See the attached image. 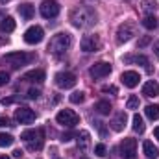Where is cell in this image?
I'll return each instance as SVG.
<instances>
[{
    "label": "cell",
    "mask_w": 159,
    "mask_h": 159,
    "mask_svg": "<svg viewBox=\"0 0 159 159\" xmlns=\"http://www.w3.org/2000/svg\"><path fill=\"white\" fill-rule=\"evenodd\" d=\"M156 7H157L156 2H150V0L144 2V9H146V11H156Z\"/></svg>",
    "instance_id": "32"
},
{
    "label": "cell",
    "mask_w": 159,
    "mask_h": 159,
    "mask_svg": "<svg viewBox=\"0 0 159 159\" xmlns=\"http://www.w3.org/2000/svg\"><path fill=\"white\" fill-rule=\"evenodd\" d=\"M76 139H78V148L80 150H85V148H89V144H91V135H89V131H80L78 135H76Z\"/></svg>",
    "instance_id": "21"
},
{
    "label": "cell",
    "mask_w": 159,
    "mask_h": 159,
    "mask_svg": "<svg viewBox=\"0 0 159 159\" xmlns=\"http://www.w3.org/2000/svg\"><path fill=\"white\" fill-rule=\"evenodd\" d=\"M44 78H46L44 70L35 69V70H30V72H26L22 80H26V81H34V83H43V81H44Z\"/></svg>",
    "instance_id": "17"
},
{
    "label": "cell",
    "mask_w": 159,
    "mask_h": 159,
    "mask_svg": "<svg viewBox=\"0 0 159 159\" xmlns=\"http://www.w3.org/2000/svg\"><path fill=\"white\" fill-rule=\"evenodd\" d=\"M150 41H152V37H150V35H144L143 39L139 41V48H143V46H146V44H148Z\"/></svg>",
    "instance_id": "35"
},
{
    "label": "cell",
    "mask_w": 159,
    "mask_h": 159,
    "mask_svg": "<svg viewBox=\"0 0 159 159\" xmlns=\"http://www.w3.org/2000/svg\"><path fill=\"white\" fill-rule=\"evenodd\" d=\"M124 61H126V63H129V61H131V63H139V65L146 67V70L150 72V59H148L146 56H141V54H139V56H126Z\"/></svg>",
    "instance_id": "19"
},
{
    "label": "cell",
    "mask_w": 159,
    "mask_h": 159,
    "mask_svg": "<svg viewBox=\"0 0 159 159\" xmlns=\"http://www.w3.org/2000/svg\"><path fill=\"white\" fill-rule=\"evenodd\" d=\"M94 154H96L98 157H106L107 150H106V146H104V144H96V146H94Z\"/></svg>",
    "instance_id": "30"
},
{
    "label": "cell",
    "mask_w": 159,
    "mask_h": 159,
    "mask_svg": "<svg viewBox=\"0 0 159 159\" xmlns=\"http://www.w3.org/2000/svg\"><path fill=\"white\" fill-rule=\"evenodd\" d=\"M120 81H122L128 89H133V87H137V85H139L141 76H139V72H135V70H126V72H122Z\"/></svg>",
    "instance_id": "14"
},
{
    "label": "cell",
    "mask_w": 159,
    "mask_h": 159,
    "mask_svg": "<svg viewBox=\"0 0 159 159\" xmlns=\"http://www.w3.org/2000/svg\"><path fill=\"white\" fill-rule=\"evenodd\" d=\"M72 137H74V133H70V131H69V133H63V139H61V141H65V143H67V141H70Z\"/></svg>",
    "instance_id": "36"
},
{
    "label": "cell",
    "mask_w": 159,
    "mask_h": 159,
    "mask_svg": "<svg viewBox=\"0 0 159 159\" xmlns=\"http://www.w3.org/2000/svg\"><path fill=\"white\" fill-rule=\"evenodd\" d=\"M83 52H98L102 48V41L98 35H83V39L80 43Z\"/></svg>",
    "instance_id": "8"
},
{
    "label": "cell",
    "mask_w": 159,
    "mask_h": 159,
    "mask_svg": "<svg viewBox=\"0 0 159 159\" xmlns=\"http://www.w3.org/2000/svg\"><path fill=\"white\" fill-rule=\"evenodd\" d=\"M144 113H146V117L150 120H157L159 119V106H156V104L146 106V107H144Z\"/></svg>",
    "instance_id": "24"
},
{
    "label": "cell",
    "mask_w": 159,
    "mask_h": 159,
    "mask_svg": "<svg viewBox=\"0 0 159 159\" xmlns=\"http://www.w3.org/2000/svg\"><path fill=\"white\" fill-rule=\"evenodd\" d=\"M83 100H85V93H81V91H76V93L70 94V102L72 104H81Z\"/></svg>",
    "instance_id": "29"
},
{
    "label": "cell",
    "mask_w": 159,
    "mask_h": 159,
    "mask_svg": "<svg viewBox=\"0 0 159 159\" xmlns=\"http://www.w3.org/2000/svg\"><path fill=\"white\" fill-rule=\"evenodd\" d=\"M154 54H156V56L159 57V41L156 43V44H154Z\"/></svg>",
    "instance_id": "40"
},
{
    "label": "cell",
    "mask_w": 159,
    "mask_h": 159,
    "mask_svg": "<svg viewBox=\"0 0 159 159\" xmlns=\"http://www.w3.org/2000/svg\"><path fill=\"white\" fill-rule=\"evenodd\" d=\"M94 109H96V113H100V115H109L111 113V104L107 102V100H100V102H96V106H94Z\"/></svg>",
    "instance_id": "22"
},
{
    "label": "cell",
    "mask_w": 159,
    "mask_h": 159,
    "mask_svg": "<svg viewBox=\"0 0 159 159\" xmlns=\"http://www.w3.org/2000/svg\"><path fill=\"white\" fill-rule=\"evenodd\" d=\"M35 119H37V115H35V111L30 109V107H19V109L15 111V120L20 122V124H32Z\"/></svg>",
    "instance_id": "13"
},
{
    "label": "cell",
    "mask_w": 159,
    "mask_h": 159,
    "mask_svg": "<svg viewBox=\"0 0 159 159\" xmlns=\"http://www.w3.org/2000/svg\"><path fill=\"white\" fill-rule=\"evenodd\" d=\"M35 59V54H26V52H9L2 57V65H11L13 69H19L22 65H28Z\"/></svg>",
    "instance_id": "4"
},
{
    "label": "cell",
    "mask_w": 159,
    "mask_h": 159,
    "mask_svg": "<svg viewBox=\"0 0 159 159\" xmlns=\"http://www.w3.org/2000/svg\"><path fill=\"white\" fill-rule=\"evenodd\" d=\"M102 93H113V94H117V87L115 85H104L102 87Z\"/></svg>",
    "instance_id": "34"
},
{
    "label": "cell",
    "mask_w": 159,
    "mask_h": 159,
    "mask_svg": "<svg viewBox=\"0 0 159 159\" xmlns=\"http://www.w3.org/2000/svg\"><path fill=\"white\" fill-rule=\"evenodd\" d=\"M135 34H137V24L133 20H124L119 28H117V43L119 44L128 43Z\"/></svg>",
    "instance_id": "5"
},
{
    "label": "cell",
    "mask_w": 159,
    "mask_h": 159,
    "mask_svg": "<svg viewBox=\"0 0 159 159\" xmlns=\"http://www.w3.org/2000/svg\"><path fill=\"white\" fill-rule=\"evenodd\" d=\"M131 128H133V131H137V133H143V131H144V122H143V117H141L139 113L133 115V124H131Z\"/></svg>",
    "instance_id": "25"
},
{
    "label": "cell",
    "mask_w": 159,
    "mask_h": 159,
    "mask_svg": "<svg viewBox=\"0 0 159 159\" xmlns=\"http://www.w3.org/2000/svg\"><path fill=\"white\" fill-rule=\"evenodd\" d=\"M44 37V32L41 26H30L26 32H24V41L28 44H39L41 41Z\"/></svg>",
    "instance_id": "12"
},
{
    "label": "cell",
    "mask_w": 159,
    "mask_h": 159,
    "mask_svg": "<svg viewBox=\"0 0 159 159\" xmlns=\"http://www.w3.org/2000/svg\"><path fill=\"white\" fill-rule=\"evenodd\" d=\"M143 26H144L146 30H156V28H157V19H156V15H146V17L143 19Z\"/></svg>",
    "instance_id": "26"
},
{
    "label": "cell",
    "mask_w": 159,
    "mask_h": 159,
    "mask_svg": "<svg viewBox=\"0 0 159 159\" xmlns=\"http://www.w3.org/2000/svg\"><path fill=\"white\" fill-rule=\"evenodd\" d=\"M7 43H9V39H7L6 35H2V34H0V46H2V44H7Z\"/></svg>",
    "instance_id": "38"
},
{
    "label": "cell",
    "mask_w": 159,
    "mask_h": 159,
    "mask_svg": "<svg viewBox=\"0 0 159 159\" xmlns=\"http://www.w3.org/2000/svg\"><path fill=\"white\" fill-rule=\"evenodd\" d=\"M41 15L44 19H54L59 15V4L56 0H44L41 4Z\"/></svg>",
    "instance_id": "11"
},
{
    "label": "cell",
    "mask_w": 159,
    "mask_h": 159,
    "mask_svg": "<svg viewBox=\"0 0 159 159\" xmlns=\"http://www.w3.org/2000/svg\"><path fill=\"white\" fill-rule=\"evenodd\" d=\"M89 74H91L94 80L106 78V76L111 74V65L106 63V61H98V63H94V65L89 69Z\"/></svg>",
    "instance_id": "10"
},
{
    "label": "cell",
    "mask_w": 159,
    "mask_h": 159,
    "mask_svg": "<svg viewBox=\"0 0 159 159\" xmlns=\"http://www.w3.org/2000/svg\"><path fill=\"white\" fill-rule=\"evenodd\" d=\"M124 126H126V113L120 111L119 115L111 120V129H113V131H122Z\"/></svg>",
    "instance_id": "20"
},
{
    "label": "cell",
    "mask_w": 159,
    "mask_h": 159,
    "mask_svg": "<svg viewBox=\"0 0 159 159\" xmlns=\"http://www.w3.org/2000/svg\"><path fill=\"white\" fill-rule=\"evenodd\" d=\"M19 13H20V17L24 19V20H32L34 19V15H35V7L32 6V4H20L19 6Z\"/></svg>",
    "instance_id": "18"
},
{
    "label": "cell",
    "mask_w": 159,
    "mask_h": 159,
    "mask_svg": "<svg viewBox=\"0 0 159 159\" xmlns=\"http://www.w3.org/2000/svg\"><path fill=\"white\" fill-rule=\"evenodd\" d=\"M39 91H37V89H30V91H28V98H30V100H37V98H39Z\"/></svg>",
    "instance_id": "33"
},
{
    "label": "cell",
    "mask_w": 159,
    "mask_h": 159,
    "mask_svg": "<svg viewBox=\"0 0 159 159\" xmlns=\"http://www.w3.org/2000/svg\"><path fill=\"white\" fill-rule=\"evenodd\" d=\"M11 102H13V98H2V104H4V106H9Z\"/></svg>",
    "instance_id": "39"
},
{
    "label": "cell",
    "mask_w": 159,
    "mask_h": 159,
    "mask_svg": "<svg viewBox=\"0 0 159 159\" xmlns=\"http://www.w3.org/2000/svg\"><path fill=\"white\" fill-rule=\"evenodd\" d=\"M120 157L122 159H137V141L128 137L120 143Z\"/></svg>",
    "instance_id": "7"
},
{
    "label": "cell",
    "mask_w": 159,
    "mask_h": 159,
    "mask_svg": "<svg viewBox=\"0 0 159 159\" xmlns=\"http://www.w3.org/2000/svg\"><path fill=\"white\" fill-rule=\"evenodd\" d=\"M126 107H128V109H139V96L131 94V96L128 98V102H126Z\"/></svg>",
    "instance_id": "28"
},
{
    "label": "cell",
    "mask_w": 159,
    "mask_h": 159,
    "mask_svg": "<svg viewBox=\"0 0 159 159\" xmlns=\"http://www.w3.org/2000/svg\"><path fill=\"white\" fill-rule=\"evenodd\" d=\"M7 81H9V74H7L6 70H0V87H2V85H6Z\"/></svg>",
    "instance_id": "31"
},
{
    "label": "cell",
    "mask_w": 159,
    "mask_h": 159,
    "mask_svg": "<svg viewBox=\"0 0 159 159\" xmlns=\"http://www.w3.org/2000/svg\"><path fill=\"white\" fill-rule=\"evenodd\" d=\"M154 135H156V139H159V126L154 129Z\"/></svg>",
    "instance_id": "42"
},
{
    "label": "cell",
    "mask_w": 159,
    "mask_h": 159,
    "mask_svg": "<svg viewBox=\"0 0 159 159\" xmlns=\"http://www.w3.org/2000/svg\"><path fill=\"white\" fill-rule=\"evenodd\" d=\"M15 143V137L9 133H0V148H7Z\"/></svg>",
    "instance_id": "27"
},
{
    "label": "cell",
    "mask_w": 159,
    "mask_h": 159,
    "mask_svg": "<svg viewBox=\"0 0 159 159\" xmlns=\"http://www.w3.org/2000/svg\"><path fill=\"white\" fill-rule=\"evenodd\" d=\"M143 94L148 96V98H156V96L159 94V83L157 81H154V80L146 81L144 87H143Z\"/></svg>",
    "instance_id": "15"
},
{
    "label": "cell",
    "mask_w": 159,
    "mask_h": 159,
    "mask_svg": "<svg viewBox=\"0 0 159 159\" xmlns=\"http://www.w3.org/2000/svg\"><path fill=\"white\" fill-rule=\"evenodd\" d=\"M20 139L26 143V148L30 152H39L44 144V129L43 128H35V129H26L22 131Z\"/></svg>",
    "instance_id": "2"
},
{
    "label": "cell",
    "mask_w": 159,
    "mask_h": 159,
    "mask_svg": "<svg viewBox=\"0 0 159 159\" xmlns=\"http://www.w3.org/2000/svg\"><path fill=\"white\" fill-rule=\"evenodd\" d=\"M143 152L148 159H157L159 157V148L152 143V141H144L143 143Z\"/></svg>",
    "instance_id": "16"
},
{
    "label": "cell",
    "mask_w": 159,
    "mask_h": 159,
    "mask_svg": "<svg viewBox=\"0 0 159 159\" xmlns=\"http://www.w3.org/2000/svg\"><path fill=\"white\" fill-rule=\"evenodd\" d=\"M22 156H24V152H22V150H15V152H13V157H17V159H20Z\"/></svg>",
    "instance_id": "37"
},
{
    "label": "cell",
    "mask_w": 159,
    "mask_h": 159,
    "mask_svg": "<svg viewBox=\"0 0 159 159\" xmlns=\"http://www.w3.org/2000/svg\"><path fill=\"white\" fill-rule=\"evenodd\" d=\"M56 120H57V124H61V126H65V128H74L80 122V115L74 113L72 109H61V111L56 115Z\"/></svg>",
    "instance_id": "6"
},
{
    "label": "cell",
    "mask_w": 159,
    "mask_h": 159,
    "mask_svg": "<svg viewBox=\"0 0 159 159\" xmlns=\"http://www.w3.org/2000/svg\"><path fill=\"white\" fill-rule=\"evenodd\" d=\"M0 159H11V157H7V156H0Z\"/></svg>",
    "instance_id": "43"
},
{
    "label": "cell",
    "mask_w": 159,
    "mask_h": 159,
    "mask_svg": "<svg viewBox=\"0 0 159 159\" xmlns=\"http://www.w3.org/2000/svg\"><path fill=\"white\" fill-rule=\"evenodd\" d=\"M54 80H56V85L59 89H72L76 85V81H78L72 72H57Z\"/></svg>",
    "instance_id": "9"
},
{
    "label": "cell",
    "mask_w": 159,
    "mask_h": 159,
    "mask_svg": "<svg viewBox=\"0 0 159 159\" xmlns=\"http://www.w3.org/2000/svg\"><path fill=\"white\" fill-rule=\"evenodd\" d=\"M13 30H15V20H13V17H6V19H2V22H0V32L9 34V32H13Z\"/></svg>",
    "instance_id": "23"
},
{
    "label": "cell",
    "mask_w": 159,
    "mask_h": 159,
    "mask_svg": "<svg viewBox=\"0 0 159 159\" xmlns=\"http://www.w3.org/2000/svg\"><path fill=\"white\" fill-rule=\"evenodd\" d=\"M70 22L76 28H91L96 24V11L89 6H80L70 11Z\"/></svg>",
    "instance_id": "1"
},
{
    "label": "cell",
    "mask_w": 159,
    "mask_h": 159,
    "mask_svg": "<svg viewBox=\"0 0 159 159\" xmlns=\"http://www.w3.org/2000/svg\"><path fill=\"white\" fill-rule=\"evenodd\" d=\"M7 124H9V120L6 119V117H4V119H0V126H7Z\"/></svg>",
    "instance_id": "41"
},
{
    "label": "cell",
    "mask_w": 159,
    "mask_h": 159,
    "mask_svg": "<svg viewBox=\"0 0 159 159\" xmlns=\"http://www.w3.org/2000/svg\"><path fill=\"white\" fill-rule=\"evenodd\" d=\"M70 44H72L70 34L61 32V34H56V35L50 39V43H48V52L54 54V56H63V54L70 48Z\"/></svg>",
    "instance_id": "3"
}]
</instances>
